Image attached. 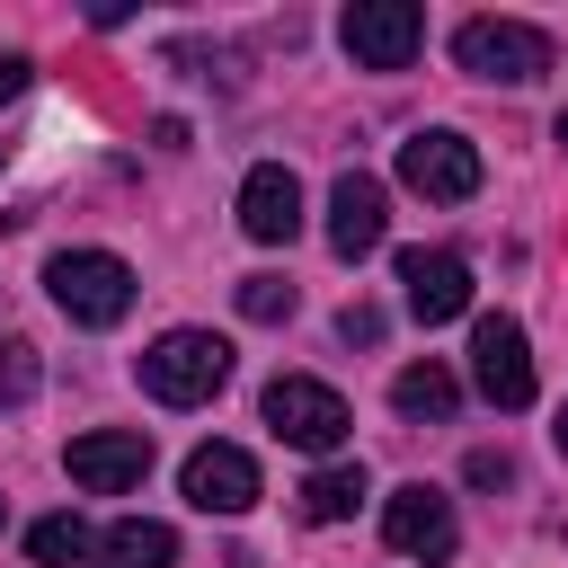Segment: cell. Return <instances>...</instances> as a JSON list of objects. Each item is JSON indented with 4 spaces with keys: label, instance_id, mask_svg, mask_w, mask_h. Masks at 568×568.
I'll return each instance as SVG.
<instances>
[{
    "label": "cell",
    "instance_id": "6da1fadb",
    "mask_svg": "<svg viewBox=\"0 0 568 568\" xmlns=\"http://www.w3.org/2000/svg\"><path fill=\"white\" fill-rule=\"evenodd\" d=\"M222 382H231V346L213 328H169V337L142 346V390L160 408H204Z\"/></svg>",
    "mask_w": 568,
    "mask_h": 568
},
{
    "label": "cell",
    "instance_id": "7a4b0ae2",
    "mask_svg": "<svg viewBox=\"0 0 568 568\" xmlns=\"http://www.w3.org/2000/svg\"><path fill=\"white\" fill-rule=\"evenodd\" d=\"M44 293H53L62 320H80V328H115V320L133 311V266H124L115 248H62V257L44 266Z\"/></svg>",
    "mask_w": 568,
    "mask_h": 568
},
{
    "label": "cell",
    "instance_id": "3957f363",
    "mask_svg": "<svg viewBox=\"0 0 568 568\" xmlns=\"http://www.w3.org/2000/svg\"><path fill=\"white\" fill-rule=\"evenodd\" d=\"M453 62L470 80H497V89H524L550 71V36L524 27V18H462L453 27Z\"/></svg>",
    "mask_w": 568,
    "mask_h": 568
},
{
    "label": "cell",
    "instance_id": "277c9868",
    "mask_svg": "<svg viewBox=\"0 0 568 568\" xmlns=\"http://www.w3.org/2000/svg\"><path fill=\"white\" fill-rule=\"evenodd\" d=\"M337 36H346L355 71H408L417 44H426V9L417 0H355L337 18Z\"/></svg>",
    "mask_w": 568,
    "mask_h": 568
},
{
    "label": "cell",
    "instance_id": "5b68a950",
    "mask_svg": "<svg viewBox=\"0 0 568 568\" xmlns=\"http://www.w3.org/2000/svg\"><path fill=\"white\" fill-rule=\"evenodd\" d=\"M266 426L284 435V444H302V453H337L346 444V399L328 390V382H311V373H275L266 382Z\"/></svg>",
    "mask_w": 568,
    "mask_h": 568
},
{
    "label": "cell",
    "instance_id": "8992f818",
    "mask_svg": "<svg viewBox=\"0 0 568 568\" xmlns=\"http://www.w3.org/2000/svg\"><path fill=\"white\" fill-rule=\"evenodd\" d=\"M382 541H390L399 559H426V568H444V559L462 550V524H453V497H444V488H426V479H408V488H390V497H382Z\"/></svg>",
    "mask_w": 568,
    "mask_h": 568
},
{
    "label": "cell",
    "instance_id": "52a82bcc",
    "mask_svg": "<svg viewBox=\"0 0 568 568\" xmlns=\"http://www.w3.org/2000/svg\"><path fill=\"white\" fill-rule=\"evenodd\" d=\"M399 186H417V195H435V204H470V195H479V151H470L462 133L426 124V133L399 142Z\"/></svg>",
    "mask_w": 568,
    "mask_h": 568
},
{
    "label": "cell",
    "instance_id": "ba28073f",
    "mask_svg": "<svg viewBox=\"0 0 568 568\" xmlns=\"http://www.w3.org/2000/svg\"><path fill=\"white\" fill-rule=\"evenodd\" d=\"M71 488H89V497H124V488H142V470H151V435H133V426H98V435H71Z\"/></svg>",
    "mask_w": 568,
    "mask_h": 568
},
{
    "label": "cell",
    "instance_id": "9c48e42d",
    "mask_svg": "<svg viewBox=\"0 0 568 568\" xmlns=\"http://www.w3.org/2000/svg\"><path fill=\"white\" fill-rule=\"evenodd\" d=\"M470 382L497 399V408H532V355H524V328L506 311H488L470 328Z\"/></svg>",
    "mask_w": 568,
    "mask_h": 568
},
{
    "label": "cell",
    "instance_id": "30bf717a",
    "mask_svg": "<svg viewBox=\"0 0 568 568\" xmlns=\"http://www.w3.org/2000/svg\"><path fill=\"white\" fill-rule=\"evenodd\" d=\"M178 488H186V506H204V515H248V506H257V462H248L240 444H195L186 470H178Z\"/></svg>",
    "mask_w": 568,
    "mask_h": 568
},
{
    "label": "cell",
    "instance_id": "8fae6325",
    "mask_svg": "<svg viewBox=\"0 0 568 568\" xmlns=\"http://www.w3.org/2000/svg\"><path fill=\"white\" fill-rule=\"evenodd\" d=\"M240 231H248L257 248H284V240L302 231V178H293L284 160H257V169L240 178Z\"/></svg>",
    "mask_w": 568,
    "mask_h": 568
},
{
    "label": "cell",
    "instance_id": "7c38bea8",
    "mask_svg": "<svg viewBox=\"0 0 568 568\" xmlns=\"http://www.w3.org/2000/svg\"><path fill=\"white\" fill-rule=\"evenodd\" d=\"M382 231H390V195H382V178L346 169V178L328 186V248L355 266V257H373V248H382Z\"/></svg>",
    "mask_w": 568,
    "mask_h": 568
},
{
    "label": "cell",
    "instance_id": "4fadbf2b",
    "mask_svg": "<svg viewBox=\"0 0 568 568\" xmlns=\"http://www.w3.org/2000/svg\"><path fill=\"white\" fill-rule=\"evenodd\" d=\"M399 284H408V311H417L426 328L470 311V266H462L453 248H399Z\"/></svg>",
    "mask_w": 568,
    "mask_h": 568
},
{
    "label": "cell",
    "instance_id": "5bb4252c",
    "mask_svg": "<svg viewBox=\"0 0 568 568\" xmlns=\"http://www.w3.org/2000/svg\"><path fill=\"white\" fill-rule=\"evenodd\" d=\"M98 568H178V532L151 515H124L98 532Z\"/></svg>",
    "mask_w": 568,
    "mask_h": 568
},
{
    "label": "cell",
    "instance_id": "9a60e30c",
    "mask_svg": "<svg viewBox=\"0 0 568 568\" xmlns=\"http://www.w3.org/2000/svg\"><path fill=\"white\" fill-rule=\"evenodd\" d=\"M390 408H399V417H417V426H444V417L462 408V382L426 355V364H408V373L390 382Z\"/></svg>",
    "mask_w": 568,
    "mask_h": 568
},
{
    "label": "cell",
    "instance_id": "2e32d148",
    "mask_svg": "<svg viewBox=\"0 0 568 568\" xmlns=\"http://www.w3.org/2000/svg\"><path fill=\"white\" fill-rule=\"evenodd\" d=\"M364 497H373L364 462H328V470H311V479H302V515H311V524H346Z\"/></svg>",
    "mask_w": 568,
    "mask_h": 568
},
{
    "label": "cell",
    "instance_id": "e0dca14e",
    "mask_svg": "<svg viewBox=\"0 0 568 568\" xmlns=\"http://www.w3.org/2000/svg\"><path fill=\"white\" fill-rule=\"evenodd\" d=\"M27 559L36 568H80V559H98V532L80 515H44V524H27Z\"/></svg>",
    "mask_w": 568,
    "mask_h": 568
},
{
    "label": "cell",
    "instance_id": "ac0fdd59",
    "mask_svg": "<svg viewBox=\"0 0 568 568\" xmlns=\"http://www.w3.org/2000/svg\"><path fill=\"white\" fill-rule=\"evenodd\" d=\"M36 382H44L36 346H27V337H0V408H27V399H36Z\"/></svg>",
    "mask_w": 568,
    "mask_h": 568
},
{
    "label": "cell",
    "instance_id": "d6986e66",
    "mask_svg": "<svg viewBox=\"0 0 568 568\" xmlns=\"http://www.w3.org/2000/svg\"><path fill=\"white\" fill-rule=\"evenodd\" d=\"M293 302H302V293H293L284 275H240V320H266V328H275V320H293Z\"/></svg>",
    "mask_w": 568,
    "mask_h": 568
},
{
    "label": "cell",
    "instance_id": "ffe728a7",
    "mask_svg": "<svg viewBox=\"0 0 568 568\" xmlns=\"http://www.w3.org/2000/svg\"><path fill=\"white\" fill-rule=\"evenodd\" d=\"M337 337H346V346H382V311H373V302H346V311H337Z\"/></svg>",
    "mask_w": 568,
    "mask_h": 568
},
{
    "label": "cell",
    "instance_id": "44dd1931",
    "mask_svg": "<svg viewBox=\"0 0 568 568\" xmlns=\"http://www.w3.org/2000/svg\"><path fill=\"white\" fill-rule=\"evenodd\" d=\"M462 479H470V488H506V479H515V462H506V453H488V444H479V453H470V462H462Z\"/></svg>",
    "mask_w": 568,
    "mask_h": 568
},
{
    "label": "cell",
    "instance_id": "7402d4cb",
    "mask_svg": "<svg viewBox=\"0 0 568 568\" xmlns=\"http://www.w3.org/2000/svg\"><path fill=\"white\" fill-rule=\"evenodd\" d=\"M27 98V53H0V106Z\"/></svg>",
    "mask_w": 568,
    "mask_h": 568
},
{
    "label": "cell",
    "instance_id": "603a6c76",
    "mask_svg": "<svg viewBox=\"0 0 568 568\" xmlns=\"http://www.w3.org/2000/svg\"><path fill=\"white\" fill-rule=\"evenodd\" d=\"M550 435H559V453H568V408H559V426H550Z\"/></svg>",
    "mask_w": 568,
    "mask_h": 568
},
{
    "label": "cell",
    "instance_id": "cb8c5ba5",
    "mask_svg": "<svg viewBox=\"0 0 568 568\" xmlns=\"http://www.w3.org/2000/svg\"><path fill=\"white\" fill-rule=\"evenodd\" d=\"M550 133H559V142H568V106H559V124H550Z\"/></svg>",
    "mask_w": 568,
    "mask_h": 568
},
{
    "label": "cell",
    "instance_id": "d4e9b609",
    "mask_svg": "<svg viewBox=\"0 0 568 568\" xmlns=\"http://www.w3.org/2000/svg\"><path fill=\"white\" fill-rule=\"evenodd\" d=\"M0 515H9V506H0Z\"/></svg>",
    "mask_w": 568,
    "mask_h": 568
}]
</instances>
